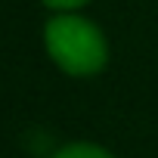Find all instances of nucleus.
I'll use <instances>...</instances> for the list:
<instances>
[{
	"instance_id": "3",
	"label": "nucleus",
	"mask_w": 158,
	"mask_h": 158,
	"mask_svg": "<svg viewBox=\"0 0 158 158\" xmlns=\"http://www.w3.org/2000/svg\"><path fill=\"white\" fill-rule=\"evenodd\" d=\"M47 6H53V10H74V6H81V3H87V0H44Z\"/></svg>"
},
{
	"instance_id": "1",
	"label": "nucleus",
	"mask_w": 158,
	"mask_h": 158,
	"mask_svg": "<svg viewBox=\"0 0 158 158\" xmlns=\"http://www.w3.org/2000/svg\"><path fill=\"white\" fill-rule=\"evenodd\" d=\"M47 50L68 74H93L106 65V40L81 16H56L47 22Z\"/></svg>"
},
{
	"instance_id": "2",
	"label": "nucleus",
	"mask_w": 158,
	"mask_h": 158,
	"mask_svg": "<svg viewBox=\"0 0 158 158\" xmlns=\"http://www.w3.org/2000/svg\"><path fill=\"white\" fill-rule=\"evenodd\" d=\"M56 158H112L109 152H102L99 146H87V143H77V146H65Z\"/></svg>"
}]
</instances>
